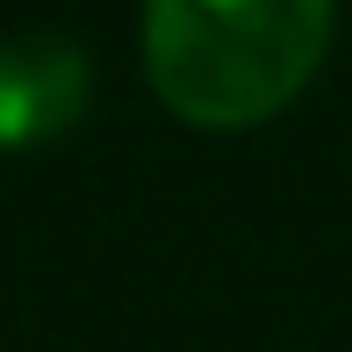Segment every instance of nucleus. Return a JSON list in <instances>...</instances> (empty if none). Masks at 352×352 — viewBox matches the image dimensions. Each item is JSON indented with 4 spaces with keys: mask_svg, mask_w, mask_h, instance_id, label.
<instances>
[{
    "mask_svg": "<svg viewBox=\"0 0 352 352\" xmlns=\"http://www.w3.org/2000/svg\"><path fill=\"white\" fill-rule=\"evenodd\" d=\"M331 22L338 0H144V72L173 116L245 130L309 87Z\"/></svg>",
    "mask_w": 352,
    "mask_h": 352,
    "instance_id": "nucleus-1",
    "label": "nucleus"
},
{
    "mask_svg": "<svg viewBox=\"0 0 352 352\" xmlns=\"http://www.w3.org/2000/svg\"><path fill=\"white\" fill-rule=\"evenodd\" d=\"M94 101V65L72 36L29 29L0 43V151H29L72 130Z\"/></svg>",
    "mask_w": 352,
    "mask_h": 352,
    "instance_id": "nucleus-2",
    "label": "nucleus"
}]
</instances>
